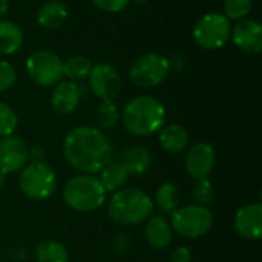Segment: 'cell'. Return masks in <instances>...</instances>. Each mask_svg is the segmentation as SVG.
I'll list each match as a JSON object with an SVG mask.
<instances>
[{
  "label": "cell",
  "mask_w": 262,
  "mask_h": 262,
  "mask_svg": "<svg viewBox=\"0 0 262 262\" xmlns=\"http://www.w3.org/2000/svg\"><path fill=\"white\" fill-rule=\"evenodd\" d=\"M63 155L71 167L94 175L112 161V144L97 127L80 126L72 129L63 141Z\"/></svg>",
  "instance_id": "obj_1"
},
{
  "label": "cell",
  "mask_w": 262,
  "mask_h": 262,
  "mask_svg": "<svg viewBox=\"0 0 262 262\" xmlns=\"http://www.w3.org/2000/svg\"><path fill=\"white\" fill-rule=\"evenodd\" d=\"M124 129L137 137H147L158 132L166 121L164 106L154 97L140 95L132 98L121 114Z\"/></svg>",
  "instance_id": "obj_2"
},
{
  "label": "cell",
  "mask_w": 262,
  "mask_h": 262,
  "mask_svg": "<svg viewBox=\"0 0 262 262\" xmlns=\"http://www.w3.org/2000/svg\"><path fill=\"white\" fill-rule=\"evenodd\" d=\"M152 210V200L140 189H120L112 195L107 204L111 220L120 226L140 224L150 216Z\"/></svg>",
  "instance_id": "obj_3"
},
{
  "label": "cell",
  "mask_w": 262,
  "mask_h": 262,
  "mask_svg": "<svg viewBox=\"0 0 262 262\" xmlns=\"http://www.w3.org/2000/svg\"><path fill=\"white\" fill-rule=\"evenodd\" d=\"M63 198L72 210L86 213L94 212L103 206L106 201V190L98 178L81 173L72 177L66 183L63 189Z\"/></svg>",
  "instance_id": "obj_4"
},
{
  "label": "cell",
  "mask_w": 262,
  "mask_h": 262,
  "mask_svg": "<svg viewBox=\"0 0 262 262\" xmlns=\"http://www.w3.org/2000/svg\"><path fill=\"white\" fill-rule=\"evenodd\" d=\"M230 20L221 12H209L203 15L193 26L195 43L207 51H216L230 40Z\"/></svg>",
  "instance_id": "obj_5"
},
{
  "label": "cell",
  "mask_w": 262,
  "mask_h": 262,
  "mask_svg": "<svg viewBox=\"0 0 262 262\" xmlns=\"http://www.w3.org/2000/svg\"><path fill=\"white\" fill-rule=\"evenodd\" d=\"M18 186L28 198L43 201L55 192L57 177L46 163H31L21 169Z\"/></svg>",
  "instance_id": "obj_6"
},
{
  "label": "cell",
  "mask_w": 262,
  "mask_h": 262,
  "mask_svg": "<svg viewBox=\"0 0 262 262\" xmlns=\"http://www.w3.org/2000/svg\"><path fill=\"white\" fill-rule=\"evenodd\" d=\"M170 215L173 230L187 239L204 236L213 226V215L206 206H186L175 209Z\"/></svg>",
  "instance_id": "obj_7"
},
{
  "label": "cell",
  "mask_w": 262,
  "mask_h": 262,
  "mask_svg": "<svg viewBox=\"0 0 262 262\" xmlns=\"http://www.w3.org/2000/svg\"><path fill=\"white\" fill-rule=\"evenodd\" d=\"M169 72L170 68L166 57L160 54H144L132 63L129 78L138 88H155L167 78Z\"/></svg>",
  "instance_id": "obj_8"
},
{
  "label": "cell",
  "mask_w": 262,
  "mask_h": 262,
  "mask_svg": "<svg viewBox=\"0 0 262 262\" xmlns=\"http://www.w3.org/2000/svg\"><path fill=\"white\" fill-rule=\"evenodd\" d=\"M28 77L38 86H52L63 77V60L52 51L40 49L26 60Z\"/></svg>",
  "instance_id": "obj_9"
},
{
  "label": "cell",
  "mask_w": 262,
  "mask_h": 262,
  "mask_svg": "<svg viewBox=\"0 0 262 262\" xmlns=\"http://www.w3.org/2000/svg\"><path fill=\"white\" fill-rule=\"evenodd\" d=\"M89 88L101 101L114 100L121 88V75L114 64L97 63L89 72Z\"/></svg>",
  "instance_id": "obj_10"
},
{
  "label": "cell",
  "mask_w": 262,
  "mask_h": 262,
  "mask_svg": "<svg viewBox=\"0 0 262 262\" xmlns=\"http://www.w3.org/2000/svg\"><path fill=\"white\" fill-rule=\"evenodd\" d=\"M29 160V147L20 137H5L0 140V170L12 173L21 170Z\"/></svg>",
  "instance_id": "obj_11"
},
{
  "label": "cell",
  "mask_w": 262,
  "mask_h": 262,
  "mask_svg": "<svg viewBox=\"0 0 262 262\" xmlns=\"http://www.w3.org/2000/svg\"><path fill=\"white\" fill-rule=\"evenodd\" d=\"M215 149L209 143H196L186 155V170L192 178L207 180L215 166Z\"/></svg>",
  "instance_id": "obj_12"
},
{
  "label": "cell",
  "mask_w": 262,
  "mask_h": 262,
  "mask_svg": "<svg viewBox=\"0 0 262 262\" xmlns=\"http://www.w3.org/2000/svg\"><path fill=\"white\" fill-rule=\"evenodd\" d=\"M233 43L247 54H258L262 49V26L258 20L243 18L230 32Z\"/></svg>",
  "instance_id": "obj_13"
},
{
  "label": "cell",
  "mask_w": 262,
  "mask_h": 262,
  "mask_svg": "<svg viewBox=\"0 0 262 262\" xmlns=\"http://www.w3.org/2000/svg\"><path fill=\"white\" fill-rule=\"evenodd\" d=\"M235 230L246 239L258 241L262 236V206L259 203L241 207L233 220Z\"/></svg>",
  "instance_id": "obj_14"
},
{
  "label": "cell",
  "mask_w": 262,
  "mask_h": 262,
  "mask_svg": "<svg viewBox=\"0 0 262 262\" xmlns=\"http://www.w3.org/2000/svg\"><path fill=\"white\" fill-rule=\"evenodd\" d=\"M81 100V91L75 81H61L51 95V104L60 115L72 114Z\"/></svg>",
  "instance_id": "obj_15"
},
{
  "label": "cell",
  "mask_w": 262,
  "mask_h": 262,
  "mask_svg": "<svg viewBox=\"0 0 262 262\" xmlns=\"http://www.w3.org/2000/svg\"><path fill=\"white\" fill-rule=\"evenodd\" d=\"M118 163L126 169V172L129 175H141L150 167L152 157L146 147L132 146V147H127L121 152Z\"/></svg>",
  "instance_id": "obj_16"
},
{
  "label": "cell",
  "mask_w": 262,
  "mask_h": 262,
  "mask_svg": "<svg viewBox=\"0 0 262 262\" xmlns=\"http://www.w3.org/2000/svg\"><path fill=\"white\" fill-rule=\"evenodd\" d=\"M68 18V6L60 0H49L37 11V23L45 29H57Z\"/></svg>",
  "instance_id": "obj_17"
},
{
  "label": "cell",
  "mask_w": 262,
  "mask_h": 262,
  "mask_svg": "<svg viewBox=\"0 0 262 262\" xmlns=\"http://www.w3.org/2000/svg\"><path fill=\"white\" fill-rule=\"evenodd\" d=\"M144 236L150 247L161 250L172 243V227L163 216H152L146 224Z\"/></svg>",
  "instance_id": "obj_18"
},
{
  "label": "cell",
  "mask_w": 262,
  "mask_h": 262,
  "mask_svg": "<svg viewBox=\"0 0 262 262\" xmlns=\"http://www.w3.org/2000/svg\"><path fill=\"white\" fill-rule=\"evenodd\" d=\"M158 135V141L161 144V147L170 154H178L183 152L187 144H189V134L187 130L180 126V124H169V126H163Z\"/></svg>",
  "instance_id": "obj_19"
},
{
  "label": "cell",
  "mask_w": 262,
  "mask_h": 262,
  "mask_svg": "<svg viewBox=\"0 0 262 262\" xmlns=\"http://www.w3.org/2000/svg\"><path fill=\"white\" fill-rule=\"evenodd\" d=\"M23 43V32L20 26L9 20H0V54L11 55L20 49Z\"/></svg>",
  "instance_id": "obj_20"
},
{
  "label": "cell",
  "mask_w": 262,
  "mask_h": 262,
  "mask_svg": "<svg viewBox=\"0 0 262 262\" xmlns=\"http://www.w3.org/2000/svg\"><path fill=\"white\" fill-rule=\"evenodd\" d=\"M100 173L101 175L98 180H100V183L106 192L120 190L129 178V173L126 172V169L118 161H111L106 167H103V170Z\"/></svg>",
  "instance_id": "obj_21"
},
{
  "label": "cell",
  "mask_w": 262,
  "mask_h": 262,
  "mask_svg": "<svg viewBox=\"0 0 262 262\" xmlns=\"http://www.w3.org/2000/svg\"><path fill=\"white\" fill-rule=\"evenodd\" d=\"M37 262H68L69 253L66 247L55 239H45L35 249Z\"/></svg>",
  "instance_id": "obj_22"
},
{
  "label": "cell",
  "mask_w": 262,
  "mask_h": 262,
  "mask_svg": "<svg viewBox=\"0 0 262 262\" xmlns=\"http://www.w3.org/2000/svg\"><path fill=\"white\" fill-rule=\"evenodd\" d=\"M91 69L92 63L84 55H72L63 61V75H66L71 81H78L89 77Z\"/></svg>",
  "instance_id": "obj_23"
},
{
  "label": "cell",
  "mask_w": 262,
  "mask_h": 262,
  "mask_svg": "<svg viewBox=\"0 0 262 262\" xmlns=\"http://www.w3.org/2000/svg\"><path fill=\"white\" fill-rule=\"evenodd\" d=\"M155 201H157V204H158L161 212L172 213L178 207V204H180V192H178L177 186H173L172 183L161 184L157 189Z\"/></svg>",
  "instance_id": "obj_24"
},
{
  "label": "cell",
  "mask_w": 262,
  "mask_h": 262,
  "mask_svg": "<svg viewBox=\"0 0 262 262\" xmlns=\"http://www.w3.org/2000/svg\"><path fill=\"white\" fill-rule=\"evenodd\" d=\"M120 120V111L112 100H103L97 111L98 126L103 129H112Z\"/></svg>",
  "instance_id": "obj_25"
},
{
  "label": "cell",
  "mask_w": 262,
  "mask_h": 262,
  "mask_svg": "<svg viewBox=\"0 0 262 262\" xmlns=\"http://www.w3.org/2000/svg\"><path fill=\"white\" fill-rule=\"evenodd\" d=\"M252 0H224V15L229 20H243L252 11Z\"/></svg>",
  "instance_id": "obj_26"
},
{
  "label": "cell",
  "mask_w": 262,
  "mask_h": 262,
  "mask_svg": "<svg viewBox=\"0 0 262 262\" xmlns=\"http://www.w3.org/2000/svg\"><path fill=\"white\" fill-rule=\"evenodd\" d=\"M17 115L11 106L0 101V138L9 137L17 129Z\"/></svg>",
  "instance_id": "obj_27"
},
{
  "label": "cell",
  "mask_w": 262,
  "mask_h": 262,
  "mask_svg": "<svg viewBox=\"0 0 262 262\" xmlns=\"http://www.w3.org/2000/svg\"><path fill=\"white\" fill-rule=\"evenodd\" d=\"M193 198L200 206L210 204L215 198L213 184L209 180H198V183L193 187Z\"/></svg>",
  "instance_id": "obj_28"
},
{
  "label": "cell",
  "mask_w": 262,
  "mask_h": 262,
  "mask_svg": "<svg viewBox=\"0 0 262 262\" xmlns=\"http://www.w3.org/2000/svg\"><path fill=\"white\" fill-rule=\"evenodd\" d=\"M17 80V72L9 61L0 60V92H5L14 86Z\"/></svg>",
  "instance_id": "obj_29"
},
{
  "label": "cell",
  "mask_w": 262,
  "mask_h": 262,
  "mask_svg": "<svg viewBox=\"0 0 262 262\" xmlns=\"http://www.w3.org/2000/svg\"><path fill=\"white\" fill-rule=\"evenodd\" d=\"M97 8L106 12H121L130 0H92Z\"/></svg>",
  "instance_id": "obj_30"
},
{
  "label": "cell",
  "mask_w": 262,
  "mask_h": 262,
  "mask_svg": "<svg viewBox=\"0 0 262 262\" xmlns=\"http://www.w3.org/2000/svg\"><path fill=\"white\" fill-rule=\"evenodd\" d=\"M172 262H192V252L187 247H178L172 252Z\"/></svg>",
  "instance_id": "obj_31"
},
{
  "label": "cell",
  "mask_w": 262,
  "mask_h": 262,
  "mask_svg": "<svg viewBox=\"0 0 262 262\" xmlns=\"http://www.w3.org/2000/svg\"><path fill=\"white\" fill-rule=\"evenodd\" d=\"M29 158H31V163H45L46 154H45L43 147L37 144L29 149Z\"/></svg>",
  "instance_id": "obj_32"
},
{
  "label": "cell",
  "mask_w": 262,
  "mask_h": 262,
  "mask_svg": "<svg viewBox=\"0 0 262 262\" xmlns=\"http://www.w3.org/2000/svg\"><path fill=\"white\" fill-rule=\"evenodd\" d=\"M169 60V68H170V71L172 69H181V66H183V63H184V60H183V57L181 55H173V57H170V58H167Z\"/></svg>",
  "instance_id": "obj_33"
},
{
  "label": "cell",
  "mask_w": 262,
  "mask_h": 262,
  "mask_svg": "<svg viewBox=\"0 0 262 262\" xmlns=\"http://www.w3.org/2000/svg\"><path fill=\"white\" fill-rule=\"evenodd\" d=\"M9 9V2L8 0H0V18L8 12Z\"/></svg>",
  "instance_id": "obj_34"
},
{
  "label": "cell",
  "mask_w": 262,
  "mask_h": 262,
  "mask_svg": "<svg viewBox=\"0 0 262 262\" xmlns=\"http://www.w3.org/2000/svg\"><path fill=\"white\" fill-rule=\"evenodd\" d=\"M5 183H6V173L0 170V189L5 186Z\"/></svg>",
  "instance_id": "obj_35"
},
{
  "label": "cell",
  "mask_w": 262,
  "mask_h": 262,
  "mask_svg": "<svg viewBox=\"0 0 262 262\" xmlns=\"http://www.w3.org/2000/svg\"><path fill=\"white\" fill-rule=\"evenodd\" d=\"M130 2H135V3H146V2H149V0H130Z\"/></svg>",
  "instance_id": "obj_36"
}]
</instances>
